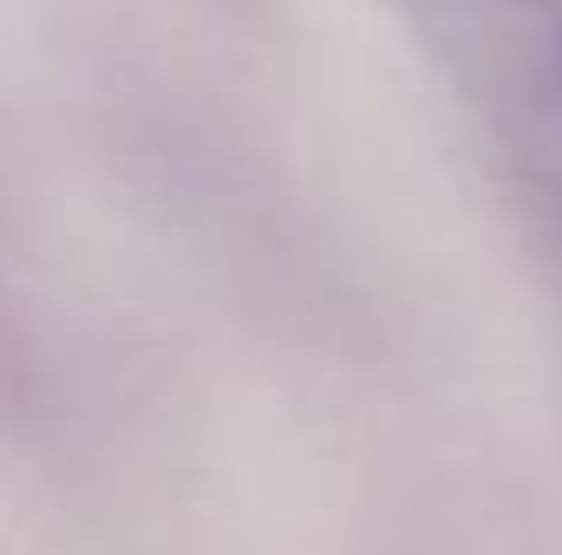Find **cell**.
<instances>
[{
    "label": "cell",
    "mask_w": 562,
    "mask_h": 555,
    "mask_svg": "<svg viewBox=\"0 0 562 555\" xmlns=\"http://www.w3.org/2000/svg\"><path fill=\"white\" fill-rule=\"evenodd\" d=\"M562 236V0H393Z\"/></svg>",
    "instance_id": "1"
}]
</instances>
